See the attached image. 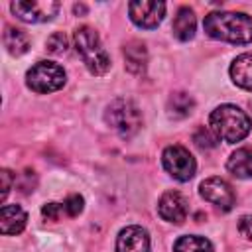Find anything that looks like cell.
I'll use <instances>...</instances> for the list:
<instances>
[{"instance_id":"6da1fadb","label":"cell","mask_w":252,"mask_h":252,"mask_svg":"<svg viewBox=\"0 0 252 252\" xmlns=\"http://www.w3.org/2000/svg\"><path fill=\"white\" fill-rule=\"evenodd\" d=\"M209 37L244 45L252 41V18L242 12H211L203 20Z\"/></svg>"},{"instance_id":"7a4b0ae2","label":"cell","mask_w":252,"mask_h":252,"mask_svg":"<svg viewBox=\"0 0 252 252\" xmlns=\"http://www.w3.org/2000/svg\"><path fill=\"white\" fill-rule=\"evenodd\" d=\"M250 116L234 104H220L211 112V130L219 140L236 144L250 134Z\"/></svg>"},{"instance_id":"3957f363","label":"cell","mask_w":252,"mask_h":252,"mask_svg":"<svg viewBox=\"0 0 252 252\" xmlns=\"http://www.w3.org/2000/svg\"><path fill=\"white\" fill-rule=\"evenodd\" d=\"M73 41H75V49L81 55L85 67L93 75L100 77L110 69V57H108L106 49L102 47V41H100L98 33L93 28L83 26V28L75 30Z\"/></svg>"},{"instance_id":"277c9868","label":"cell","mask_w":252,"mask_h":252,"mask_svg":"<svg viewBox=\"0 0 252 252\" xmlns=\"http://www.w3.org/2000/svg\"><path fill=\"white\" fill-rule=\"evenodd\" d=\"M104 120L120 138H132L142 126V114L138 106L128 98L112 100L106 106Z\"/></svg>"},{"instance_id":"5b68a950","label":"cell","mask_w":252,"mask_h":252,"mask_svg":"<svg viewBox=\"0 0 252 252\" xmlns=\"http://www.w3.org/2000/svg\"><path fill=\"white\" fill-rule=\"evenodd\" d=\"M65 79H67V75H65L63 67L53 61H37L26 73V85L33 93H41V94L59 91L65 85Z\"/></svg>"},{"instance_id":"8992f818","label":"cell","mask_w":252,"mask_h":252,"mask_svg":"<svg viewBox=\"0 0 252 252\" xmlns=\"http://www.w3.org/2000/svg\"><path fill=\"white\" fill-rule=\"evenodd\" d=\"M161 161H163L165 171L177 181H189L195 175V169H197L195 158L183 146L165 148L163 154H161Z\"/></svg>"},{"instance_id":"52a82bcc","label":"cell","mask_w":252,"mask_h":252,"mask_svg":"<svg viewBox=\"0 0 252 252\" xmlns=\"http://www.w3.org/2000/svg\"><path fill=\"white\" fill-rule=\"evenodd\" d=\"M12 12L16 18L28 24H39V22H49L53 16L59 12V2L55 0H32V2H12L10 4Z\"/></svg>"},{"instance_id":"ba28073f","label":"cell","mask_w":252,"mask_h":252,"mask_svg":"<svg viewBox=\"0 0 252 252\" xmlns=\"http://www.w3.org/2000/svg\"><path fill=\"white\" fill-rule=\"evenodd\" d=\"M128 14H130V20L138 28L154 30L163 20L165 4L158 0H136L128 4Z\"/></svg>"},{"instance_id":"9c48e42d","label":"cell","mask_w":252,"mask_h":252,"mask_svg":"<svg viewBox=\"0 0 252 252\" xmlns=\"http://www.w3.org/2000/svg\"><path fill=\"white\" fill-rule=\"evenodd\" d=\"M199 193H201V197L205 201L213 203L220 211H230L234 207V203H236L234 189L222 177H209V179H205L201 183V187H199Z\"/></svg>"},{"instance_id":"30bf717a","label":"cell","mask_w":252,"mask_h":252,"mask_svg":"<svg viewBox=\"0 0 252 252\" xmlns=\"http://www.w3.org/2000/svg\"><path fill=\"white\" fill-rule=\"evenodd\" d=\"M158 213L163 220L173 222V224H181L187 219L189 203L179 191H165L158 201Z\"/></svg>"},{"instance_id":"8fae6325","label":"cell","mask_w":252,"mask_h":252,"mask_svg":"<svg viewBox=\"0 0 252 252\" xmlns=\"http://www.w3.org/2000/svg\"><path fill=\"white\" fill-rule=\"evenodd\" d=\"M116 252H150V236L142 226H126L116 238Z\"/></svg>"},{"instance_id":"7c38bea8","label":"cell","mask_w":252,"mask_h":252,"mask_svg":"<svg viewBox=\"0 0 252 252\" xmlns=\"http://www.w3.org/2000/svg\"><path fill=\"white\" fill-rule=\"evenodd\" d=\"M28 215L20 205H4L0 211V232L2 234H20L26 228Z\"/></svg>"},{"instance_id":"4fadbf2b","label":"cell","mask_w":252,"mask_h":252,"mask_svg":"<svg viewBox=\"0 0 252 252\" xmlns=\"http://www.w3.org/2000/svg\"><path fill=\"white\" fill-rule=\"evenodd\" d=\"M230 79L236 87L252 91V53H242L232 61Z\"/></svg>"},{"instance_id":"5bb4252c","label":"cell","mask_w":252,"mask_h":252,"mask_svg":"<svg viewBox=\"0 0 252 252\" xmlns=\"http://www.w3.org/2000/svg\"><path fill=\"white\" fill-rule=\"evenodd\" d=\"M195 28H197V20H195V12L187 6L179 8L175 18H173V35L179 39V41H189L193 35H195Z\"/></svg>"},{"instance_id":"9a60e30c","label":"cell","mask_w":252,"mask_h":252,"mask_svg":"<svg viewBox=\"0 0 252 252\" xmlns=\"http://www.w3.org/2000/svg\"><path fill=\"white\" fill-rule=\"evenodd\" d=\"M226 169L238 179L252 177V148H238L230 154L226 161Z\"/></svg>"},{"instance_id":"2e32d148","label":"cell","mask_w":252,"mask_h":252,"mask_svg":"<svg viewBox=\"0 0 252 252\" xmlns=\"http://www.w3.org/2000/svg\"><path fill=\"white\" fill-rule=\"evenodd\" d=\"M124 59H126V67L130 73H144L146 65H148V51L146 45L142 41H130L128 45H124Z\"/></svg>"},{"instance_id":"e0dca14e","label":"cell","mask_w":252,"mask_h":252,"mask_svg":"<svg viewBox=\"0 0 252 252\" xmlns=\"http://www.w3.org/2000/svg\"><path fill=\"white\" fill-rule=\"evenodd\" d=\"M2 41H4V47L8 49L10 55H24L30 47V37L24 30H18L14 26H6L4 30V35H2Z\"/></svg>"},{"instance_id":"ac0fdd59","label":"cell","mask_w":252,"mask_h":252,"mask_svg":"<svg viewBox=\"0 0 252 252\" xmlns=\"http://www.w3.org/2000/svg\"><path fill=\"white\" fill-rule=\"evenodd\" d=\"M173 252H213V244L205 236L185 234V236H179L175 240Z\"/></svg>"},{"instance_id":"d6986e66","label":"cell","mask_w":252,"mask_h":252,"mask_svg":"<svg viewBox=\"0 0 252 252\" xmlns=\"http://www.w3.org/2000/svg\"><path fill=\"white\" fill-rule=\"evenodd\" d=\"M193 108H195V100L187 93H173L167 100V110L173 118H185L193 112Z\"/></svg>"},{"instance_id":"ffe728a7","label":"cell","mask_w":252,"mask_h":252,"mask_svg":"<svg viewBox=\"0 0 252 252\" xmlns=\"http://www.w3.org/2000/svg\"><path fill=\"white\" fill-rule=\"evenodd\" d=\"M193 142H195L201 150H213V148H217L219 138L215 136V132H213L211 128L201 126V128L195 130V134H193Z\"/></svg>"},{"instance_id":"44dd1931","label":"cell","mask_w":252,"mask_h":252,"mask_svg":"<svg viewBox=\"0 0 252 252\" xmlns=\"http://www.w3.org/2000/svg\"><path fill=\"white\" fill-rule=\"evenodd\" d=\"M67 47H69V41H67V35L63 32H57L53 33L49 39H47V51L53 53V55H63L67 53Z\"/></svg>"},{"instance_id":"7402d4cb","label":"cell","mask_w":252,"mask_h":252,"mask_svg":"<svg viewBox=\"0 0 252 252\" xmlns=\"http://www.w3.org/2000/svg\"><path fill=\"white\" fill-rule=\"evenodd\" d=\"M83 205H85L83 197L75 193V195H69V197L63 201V211H65L69 217H79L81 211H83Z\"/></svg>"},{"instance_id":"603a6c76","label":"cell","mask_w":252,"mask_h":252,"mask_svg":"<svg viewBox=\"0 0 252 252\" xmlns=\"http://www.w3.org/2000/svg\"><path fill=\"white\" fill-rule=\"evenodd\" d=\"M61 213H63V205H59V203H45L41 207V215L47 220H57L61 217Z\"/></svg>"},{"instance_id":"cb8c5ba5","label":"cell","mask_w":252,"mask_h":252,"mask_svg":"<svg viewBox=\"0 0 252 252\" xmlns=\"http://www.w3.org/2000/svg\"><path fill=\"white\" fill-rule=\"evenodd\" d=\"M238 232L246 240H252V215H244L238 219Z\"/></svg>"},{"instance_id":"d4e9b609","label":"cell","mask_w":252,"mask_h":252,"mask_svg":"<svg viewBox=\"0 0 252 252\" xmlns=\"http://www.w3.org/2000/svg\"><path fill=\"white\" fill-rule=\"evenodd\" d=\"M0 177H2V201H6L8 193H10V187H12V171L10 169H2L0 171Z\"/></svg>"},{"instance_id":"484cf974","label":"cell","mask_w":252,"mask_h":252,"mask_svg":"<svg viewBox=\"0 0 252 252\" xmlns=\"http://www.w3.org/2000/svg\"><path fill=\"white\" fill-rule=\"evenodd\" d=\"M250 108H252V102H250Z\"/></svg>"}]
</instances>
